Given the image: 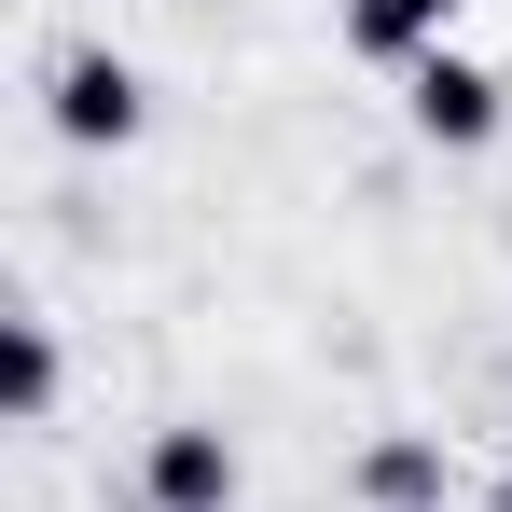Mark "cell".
<instances>
[{
	"label": "cell",
	"instance_id": "1",
	"mask_svg": "<svg viewBox=\"0 0 512 512\" xmlns=\"http://www.w3.org/2000/svg\"><path fill=\"white\" fill-rule=\"evenodd\" d=\"M402 111H416L429 153H485V139L512 125V84L485 70V56H457V42H443V56H416V70H402Z\"/></svg>",
	"mask_w": 512,
	"mask_h": 512
},
{
	"label": "cell",
	"instance_id": "2",
	"mask_svg": "<svg viewBox=\"0 0 512 512\" xmlns=\"http://www.w3.org/2000/svg\"><path fill=\"white\" fill-rule=\"evenodd\" d=\"M42 111H56V139H84V153H125V139L153 125V84H139L111 42H84V56H56V97H42Z\"/></svg>",
	"mask_w": 512,
	"mask_h": 512
},
{
	"label": "cell",
	"instance_id": "3",
	"mask_svg": "<svg viewBox=\"0 0 512 512\" xmlns=\"http://www.w3.org/2000/svg\"><path fill=\"white\" fill-rule=\"evenodd\" d=\"M139 499L153 512H236V443H222L208 416H167L153 457H139Z\"/></svg>",
	"mask_w": 512,
	"mask_h": 512
},
{
	"label": "cell",
	"instance_id": "4",
	"mask_svg": "<svg viewBox=\"0 0 512 512\" xmlns=\"http://www.w3.org/2000/svg\"><path fill=\"white\" fill-rule=\"evenodd\" d=\"M443 499H457L443 429H374L360 443V512H443Z\"/></svg>",
	"mask_w": 512,
	"mask_h": 512
},
{
	"label": "cell",
	"instance_id": "5",
	"mask_svg": "<svg viewBox=\"0 0 512 512\" xmlns=\"http://www.w3.org/2000/svg\"><path fill=\"white\" fill-rule=\"evenodd\" d=\"M457 42V0H346V56H374V70H416Z\"/></svg>",
	"mask_w": 512,
	"mask_h": 512
},
{
	"label": "cell",
	"instance_id": "6",
	"mask_svg": "<svg viewBox=\"0 0 512 512\" xmlns=\"http://www.w3.org/2000/svg\"><path fill=\"white\" fill-rule=\"evenodd\" d=\"M14 416L28 429L56 416V333H42V319H14Z\"/></svg>",
	"mask_w": 512,
	"mask_h": 512
},
{
	"label": "cell",
	"instance_id": "7",
	"mask_svg": "<svg viewBox=\"0 0 512 512\" xmlns=\"http://www.w3.org/2000/svg\"><path fill=\"white\" fill-rule=\"evenodd\" d=\"M499 512H512V471H499Z\"/></svg>",
	"mask_w": 512,
	"mask_h": 512
}]
</instances>
